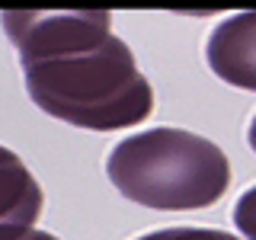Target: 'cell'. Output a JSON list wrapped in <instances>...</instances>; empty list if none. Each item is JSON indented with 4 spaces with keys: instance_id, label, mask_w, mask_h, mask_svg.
<instances>
[{
    "instance_id": "cell-1",
    "label": "cell",
    "mask_w": 256,
    "mask_h": 240,
    "mask_svg": "<svg viewBox=\"0 0 256 240\" xmlns=\"http://www.w3.org/2000/svg\"><path fill=\"white\" fill-rule=\"evenodd\" d=\"M0 22L45 116L86 132L132 128L150 116L154 90L106 10H6Z\"/></svg>"
},
{
    "instance_id": "cell-2",
    "label": "cell",
    "mask_w": 256,
    "mask_h": 240,
    "mask_svg": "<svg viewBox=\"0 0 256 240\" xmlns=\"http://www.w3.org/2000/svg\"><path fill=\"white\" fill-rule=\"evenodd\" d=\"M106 176L128 202L157 212H196L228 192L230 164L214 141L182 128H148L112 148Z\"/></svg>"
},
{
    "instance_id": "cell-3",
    "label": "cell",
    "mask_w": 256,
    "mask_h": 240,
    "mask_svg": "<svg viewBox=\"0 0 256 240\" xmlns=\"http://www.w3.org/2000/svg\"><path fill=\"white\" fill-rule=\"evenodd\" d=\"M205 58L218 80L256 93V10L218 22L208 36Z\"/></svg>"
},
{
    "instance_id": "cell-4",
    "label": "cell",
    "mask_w": 256,
    "mask_h": 240,
    "mask_svg": "<svg viewBox=\"0 0 256 240\" xmlns=\"http://www.w3.org/2000/svg\"><path fill=\"white\" fill-rule=\"evenodd\" d=\"M42 186L29 166L0 144V230L6 228H32L42 214Z\"/></svg>"
},
{
    "instance_id": "cell-5",
    "label": "cell",
    "mask_w": 256,
    "mask_h": 240,
    "mask_svg": "<svg viewBox=\"0 0 256 240\" xmlns=\"http://www.w3.org/2000/svg\"><path fill=\"white\" fill-rule=\"evenodd\" d=\"M138 240H240V237L214 228H164V230H150Z\"/></svg>"
},
{
    "instance_id": "cell-6",
    "label": "cell",
    "mask_w": 256,
    "mask_h": 240,
    "mask_svg": "<svg viewBox=\"0 0 256 240\" xmlns=\"http://www.w3.org/2000/svg\"><path fill=\"white\" fill-rule=\"evenodd\" d=\"M234 228L246 240H256V186H250L234 205Z\"/></svg>"
},
{
    "instance_id": "cell-7",
    "label": "cell",
    "mask_w": 256,
    "mask_h": 240,
    "mask_svg": "<svg viewBox=\"0 0 256 240\" xmlns=\"http://www.w3.org/2000/svg\"><path fill=\"white\" fill-rule=\"evenodd\" d=\"M0 240H58V237L36 230V228H6V230H0Z\"/></svg>"
},
{
    "instance_id": "cell-8",
    "label": "cell",
    "mask_w": 256,
    "mask_h": 240,
    "mask_svg": "<svg viewBox=\"0 0 256 240\" xmlns=\"http://www.w3.org/2000/svg\"><path fill=\"white\" fill-rule=\"evenodd\" d=\"M246 144H250V148H253V154H256V116H253L250 128H246Z\"/></svg>"
}]
</instances>
